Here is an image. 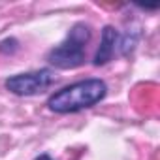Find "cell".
Returning a JSON list of instances; mask_svg holds the SVG:
<instances>
[{"mask_svg": "<svg viewBox=\"0 0 160 160\" xmlns=\"http://www.w3.org/2000/svg\"><path fill=\"white\" fill-rule=\"evenodd\" d=\"M17 49H19V43L13 38H6L4 42H0V53H4V55H13Z\"/></svg>", "mask_w": 160, "mask_h": 160, "instance_id": "5", "label": "cell"}, {"mask_svg": "<svg viewBox=\"0 0 160 160\" xmlns=\"http://www.w3.org/2000/svg\"><path fill=\"white\" fill-rule=\"evenodd\" d=\"M34 160H53V158H51L49 154H40V156H36Z\"/></svg>", "mask_w": 160, "mask_h": 160, "instance_id": "6", "label": "cell"}, {"mask_svg": "<svg viewBox=\"0 0 160 160\" xmlns=\"http://www.w3.org/2000/svg\"><path fill=\"white\" fill-rule=\"evenodd\" d=\"M119 53V30L111 25H106L102 30V38H100V45L94 53L92 64L94 66H104L108 64L115 55Z\"/></svg>", "mask_w": 160, "mask_h": 160, "instance_id": "4", "label": "cell"}, {"mask_svg": "<svg viewBox=\"0 0 160 160\" xmlns=\"http://www.w3.org/2000/svg\"><path fill=\"white\" fill-rule=\"evenodd\" d=\"M108 94V85L98 77H89V79H81L75 81L57 92H53L47 100V108L53 113H77L89 109L92 106H96L98 102H102Z\"/></svg>", "mask_w": 160, "mask_h": 160, "instance_id": "1", "label": "cell"}, {"mask_svg": "<svg viewBox=\"0 0 160 160\" xmlns=\"http://www.w3.org/2000/svg\"><path fill=\"white\" fill-rule=\"evenodd\" d=\"M55 72L51 68H42V70H34V72H25V73H17L6 79V89L12 94L17 96H36L45 92L53 83H55Z\"/></svg>", "mask_w": 160, "mask_h": 160, "instance_id": "3", "label": "cell"}, {"mask_svg": "<svg viewBox=\"0 0 160 160\" xmlns=\"http://www.w3.org/2000/svg\"><path fill=\"white\" fill-rule=\"evenodd\" d=\"M92 30L87 23H75L66 38L47 53V62L58 70H73L85 62L87 43L91 42Z\"/></svg>", "mask_w": 160, "mask_h": 160, "instance_id": "2", "label": "cell"}]
</instances>
